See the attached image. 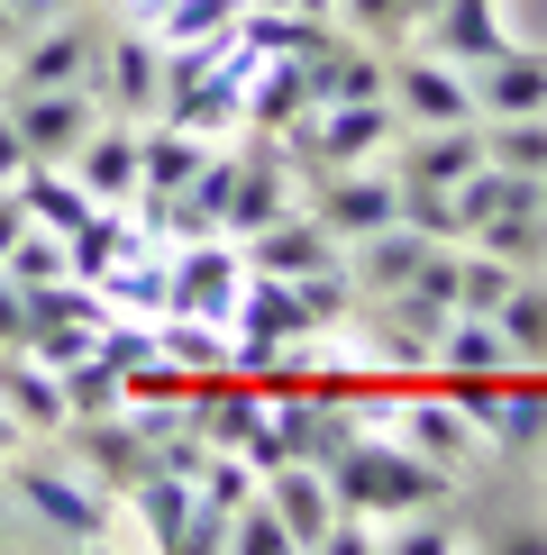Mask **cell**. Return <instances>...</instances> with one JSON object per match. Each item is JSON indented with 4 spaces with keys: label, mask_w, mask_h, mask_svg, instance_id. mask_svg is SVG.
<instances>
[{
    "label": "cell",
    "mask_w": 547,
    "mask_h": 555,
    "mask_svg": "<svg viewBox=\"0 0 547 555\" xmlns=\"http://www.w3.org/2000/svg\"><path fill=\"white\" fill-rule=\"evenodd\" d=\"M474 82V119H530V109H547V55L538 46H501V55L466 64Z\"/></svg>",
    "instance_id": "10"
},
{
    "label": "cell",
    "mask_w": 547,
    "mask_h": 555,
    "mask_svg": "<svg viewBox=\"0 0 547 555\" xmlns=\"http://www.w3.org/2000/svg\"><path fill=\"white\" fill-rule=\"evenodd\" d=\"M228 555H292V528L274 519V501H238V519H228Z\"/></svg>",
    "instance_id": "32"
},
{
    "label": "cell",
    "mask_w": 547,
    "mask_h": 555,
    "mask_svg": "<svg viewBox=\"0 0 547 555\" xmlns=\"http://www.w3.org/2000/svg\"><path fill=\"white\" fill-rule=\"evenodd\" d=\"M538 219H547V173H538Z\"/></svg>",
    "instance_id": "39"
},
{
    "label": "cell",
    "mask_w": 547,
    "mask_h": 555,
    "mask_svg": "<svg viewBox=\"0 0 547 555\" xmlns=\"http://www.w3.org/2000/svg\"><path fill=\"white\" fill-rule=\"evenodd\" d=\"M28 228H37V219H28V201H18V182H0V256H10Z\"/></svg>",
    "instance_id": "33"
},
{
    "label": "cell",
    "mask_w": 547,
    "mask_h": 555,
    "mask_svg": "<svg viewBox=\"0 0 547 555\" xmlns=\"http://www.w3.org/2000/svg\"><path fill=\"white\" fill-rule=\"evenodd\" d=\"M484 165L547 173V109H530V119H484Z\"/></svg>",
    "instance_id": "28"
},
{
    "label": "cell",
    "mask_w": 547,
    "mask_h": 555,
    "mask_svg": "<svg viewBox=\"0 0 547 555\" xmlns=\"http://www.w3.org/2000/svg\"><path fill=\"white\" fill-rule=\"evenodd\" d=\"M18 173H28V137H18L10 109H0V182H18Z\"/></svg>",
    "instance_id": "35"
},
{
    "label": "cell",
    "mask_w": 547,
    "mask_h": 555,
    "mask_svg": "<svg viewBox=\"0 0 547 555\" xmlns=\"http://www.w3.org/2000/svg\"><path fill=\"white\" fill-rule=\"evenodd\" d=\"M420 46L429 55H447V64H484V55H501V18H493V0H438V10L420 18Z\"/></svg>",
    "instance_id": "18"
},
{
    "label": "cell",
    "mask_w": 547,
    "mask_h": 555,
    "mask_svg": "<svg viewBox=\"0 0 547 555\" xmlns=\"http://www.w3.org/2000/svg\"><path fill=\"white\" fill-rule=\"evenodd\" d=\"M493 328L511 337L520 364H547V292H538V283H511V300L493 310Z\"/></svg>",
    "instance_id": "29"
},
{
    "label": "cell",
    "mask_w": 547,
    "mask_h": 555,
    "mask_svg": "<svg viewBox=\"0 0 547 555\" xmlns=\"http://www.w3.org/2000/svg\"><path fill=\"white\" fill-rule=\"evenodd\" d=\"M10 455H18V420H10V410H0V465H10Z\"/></svg>",
    "instance_id": "37"
},
{
    "label": "cell",
    "mask_w": 547,
    "mask_h": 555,
    "mask_svg": "<svg viewBox=\"0 0 547 555\" xmlns=\"http://www.w3.org/2000/svg\"><path fill=\"white\" fill-rule=\"evenodd\" d=\"M511 283H520V273L501 264V256H484V246H474V256H456V310H474V319H493L501 300H511Z\"/></svg>",
    "instance_id": "30"
},
{
    "label": "cell",
    "mask_w": 547,
    "mask_h": 555,
    "mask_svg": "<svg viewBox=\"0 0 547 555\" xmlns=\"http://www.w3.org/2000/svg\"><path fill=\"white\" fill-rule=\"evenodd\" d=\"M447 465H429V455H410L402 437H347V447L329 455V492H338V511H356V519H410V511H447Z\"/></svg>",
    "instance_id": "1"
},
{
    "label": "cell",
    "mask_w": 547,
    "mask_h": 555,
    "mask_svg": "<svg viewBox=\"0 0 547 555\" xmlns=\"http://www.w3.org/2000/svg\"><path fill=\"white\" fill-rule=\"evenodd\" d=\"M383 101L402 109V128H456V119H474V82H466V64H447V55H402L393 74H383Z\"/></svg>",
    "instance_id": "5"
},
{
    "label": "cell",
    "mask_w": 547,
    "mask_h": 555,
    "mask_svg": "<svg viewBox=\"0 0 547 555\" xmlns=\"http://www.w3.org/2000/svg\"><path fill=\"white\" fill-rule=\"evenodd\" d=\"M101 101L119 109V119H155V109H165V46H155L147 28H128L101 55Z\"/></svg>",
    "instance_id": "12"
},
{
    "label": "cell",
    "mask_w": 547,
    "mask_h": 555,
    "mask_svg": "<svg viewBox=\"0 0 547 555\" xmlns=\"http://www.w3.org/2000/svg\"><path fill=\"white\" fill-rule=\"evenodd\" d=\"M310 146L319 165H383V146H402V109L393 101H319L310 109Z\"/></svg>",
    "instance_id": "7"
},
{
    "label": "cell",
    "mask_w": 547,
    "mask_h": 555,
    "mask_svg": "<svg viewBox=\"0 0 547 555\" xmlns=\"http://www.w3.org/2000/svg\"><path fill=\"white\" fill-rule=\"evenodd\" d=\"M238 18H246V0H165V10H155V46H219V37H238Z\"/></svg>",
    "instance_id": "25"
},
{
    "label": "cell",
    "mask_w": 547,
    "mask_h": 555,
    "mask_svg": "<svg viewBox=\"0 0 547 555\" xmlns=\"http://www.w3.org/2000/svg\"><path fill=\"white\" fill-rule=\"evenodd\" d=\"M0 273H10V283L28 292V283H64V273H74V256H64V237H55V228H28V237H18L10 256H0Z\"/></svg>",
    "instance_id": "31"
},
{
    "label": "cell",
    "mask_w": 547,
    "mask_h": 555,
    "mask_svg": "<svg viewBox=\"0 0 547 555\" xmlns=\"http://www.w3.org/2000/svg\"><path fill=\"white\" fill-rule=\"evenodd\" d=\"M55 82H91L101 91V46L82 37V18L28 28V46H18V64H10V91H55Z\"/></svg>",
    "instance_id": "8"
},
{
    "label": "cell",
    "mask_w": 547,
    "mask_h": 555,
    "mask_svg": "<svg viewBox=\"0 0 547 555\" xmlns=\"http://www.w3.org/2000/svg\"><path fill=\"white\" fill-rule=\"evenodd\" d=\"M429 364H447V374H511V337L493 328V319H474V310H456L447 328H438V346H429Z\"/></svg>",
    "instance_id": "22"
},
{
    "label": "cell",
    "mask_w": 547,
    "mask_h": 555,
    "mask_svg": "<svg viewBox=\"0 0 547 555\" xmlns=\"http://www.w3.org/2000/svg\"><path fill=\"white\" fill-rule=\"evenodd\" d=\"M91 292H101L110 319H165V310H174V264L155 256V246H137V256H119Z\"/></svg>",
    "instance_id": "19"
},
{
    "label": "cell",
    "mask_w": 547,
    "mask_h": 555,
    "mask_svg": "<svg viewBox=\"0 0 547 555\" xmlns=\"http://www.w3.org/2000/svg\"><path fill=\"white\" fill-rule=\"evenodd\" d=\"M55 383H64V420H110V410H128V383H119V364L91 346V356L74 364H55Z\"/></svg>",
    "instance_id": "27"
},
{
    "label": "cell",
    "mask_w": 547,
    "mask_h": 555,
    "mask_svg": "<svg viewBox=\"0 0 547 555\" xmlns=\"http://www.w3.org/2000/svg\"><path fill=\"white\" fill-rule=\"evenodd\" d=\"M165 264H174V310H182V319H211V328L238 319V292H246L238 237H192V246H174Z\"/></svg>",
    "instance_id": "4"
},
{
    "label": "cell",
    "mask_w": 547,
    "mask_h": 555,
    "mask_svg": "<svg viewBox=\"0 0 547 555\" xmlns=\"http://www.w3.org/2000/svg\"><path fill=\"white\" fill-rule=\"evenodd\" d=\"M474 165H484V119H456V128H402V182H438V192H456Z\"/></svg>",
    "instance_id": "14"
},
{
    "label": "cell",
    "mask_w": 547,
    "mask_h": 555,
    "mask_svg": "<svg viewBox=\"0 0 547 555\" xmlns=\"http://www.w3.org/2000/svg\"><path fill=\"white\" fill-rule=\"evenodd\" d=\"M310 219L329 228L338 246H356L365 228L402 219V173H383V165H338V173L310 192Z\"/></svg>",
    "instance_id": "6"
},
{
    "label": "cell",
    "mask_w": 547,
    "mask_h": 555,
    "mask_svg": "<svg viewBox=\"0 0 547 555\" xmlns=\"http://www.w3.org/2000/svg\"><path fill=\"white\" fill-rule=\"evenodd\" d=\"M393 437H402L410 455H429V465H447V474L474 455V420H466L456 401H438V391H410V401H393Z\"/></svg>",
    "instance_id": "13"
},
{
    "label": "cell",
    "mask_w": 547,
    "mask_h": 555,
    "mask_svg": "<svg viewBox=\"0 0 547 555\" xmlns=\"http://www.w3.org/2000/svg\"><path fill=\"white\" fill-rule=\"evenodd\" d=\"M46 18H74V0H10V28H18V37L46 28Z\"/></svg>",
    "instance_id": "34"
},
{
    "label": "cell",
    "mask_w": 547,
    "mask_h": 555,
    "mask_svg": "<svg viewBox=\"0 0 547 555\" xmlns=\"http://www.w3.org/2000/svg\"><path fill=\"white\" fill-rule=\"evenodd\" d=\"M18 201H28V219L55 228V237H74V228L101 210V201L74 182V165H28V173H18Z\"/></svg>",
    "instance_id": "23"
},
{
    "label": "cell",
    "mask_w": 547,
    "mask_h": 555,
    "mask_svg": "<svg viewBox=\"0 0 547 555\" xmlns=\"http://www.w3.org/2000/svg\"><path fill=\"white\" fill-rule=\"evenodd\" d=\"M155 346H165V364H174V374H192V383L228 374V328H211V319L165 310V319H155Z\"/></svg>",
    "instance_id": "26"
},
{
    "label": "cell",
    "mask_w": 547,
    "mask_h": 555,
    "mask_svg": "<svg viewBox=\"0 0 547 555\" xmlns=\"http://www.w3.org/2000/svg\"><path fill=\"white\" fill-rule=\"evenodd\" d=\"M238 256H246V273H274V283H302V273H319V264H338L347 246L329 237L310 210H283V219H265L256 237H238Z\"/></svg>",
    "instance_id": "9"
},
{
    "label": "cell",
    "mask_w": 547,
    "mask_h": 555,
    "mask_svg": "<svg viewBox=\"0 0 547 555\" xmlns=\"http://www.w3.org/2000/svg\"><path fill=\"white\" fill-rule=\"evenodd\" d=\"M256 492L274 501V519L292 528V555H319V538H329L338 519V492H329V465H265Z\"/></svg>",
    "instance_id": "11"
},
{
    "label": "cell",
    "mask_w": 547,
    "mask_h": 555,
    "mask_svg": "<svg viewBox=\"0 0 547 555\" xmlns=\"http://www.w3.org/2000/svg\"><path fill=\"white\" fill-rule=\"evenodd\" d=\"M10 37H18V28H10V0H0V46H10Z\"/></svg>",
    "instance_id": "38"
},
{
    "label": "cell",
    "mask_w": 547,
    "mask_h": 555,
    "mask_svg": "<svg viewBox=\"0 0 547 555\" xmlns=\"http://www.w3.org/2000/svg\"><path fill=\"white\" fill-rule=\"evenodd\" d=\"M0 546H10V511H0Z\"/></svg>",
    "instance_id": "40"
},
{
    "label": "cell",
    "mask_w": 547,
    "mask_h": 555,
    "mask_svg": "<svg viewBox=\"0 0 547 555\" xmlns=\"http://www.w3.org/2000/svg\"><path fill=\"white\" fill-rule=\"evenodd\" d=\"M429 256V237H420V228H402V219H383V228H365V237L347 246V273H356V292H402L410 283V264H420Z\"/></svg>",
    "instance_id": "20"
},
{
    "label": "cell",
    "mask_w": 547,
    "mask_h": 555,
    "mask_svg": "<svg viewBox=\"0 0 547 555\" xmlns=\"http://www.w3.org/2000/svg\"><path fill=\"white\" fill-rule=\"evenodd\" d=\"M201 165H211V137H192V128H174V119H137V192L174 201Z\"/></svg>",
    "instance_id": "15"
},
{
    "label": "cell",
    "mask_w": 547,
    "mask_h": 555,
    "mask_svg": "<svg viewBox=\"0 0 547 555\" xmlns=\"http://www.w3.org/2000/svg\"><path fill=\"white\" fill-rule=\"evenodd\" d=\"M10 501L46 528V538H64V546H101L110 528H119V519H110V511H119V492H101V482L74 474V465H37V455H28V465H10Z\"/></svg>",
    "instance_id": "2"
},
{
    "label": "cell",
    "mask_w": 547,
    "mask_h": 555,
    "mask_svg": "<svg viewBox=\"0 0 547 555\" xmlns=\"http://www.w3.org/2000/svg\"><path fill=\"white\" fill-rule=\"evenodd\" d=\"M383 74H393V64H383L374 55V46H319V55H310V91H319V101H383Z\"/></svg>",
    "instance_id": "24"
},
{
    "label": "cell",
    "mask_w": 547,
    "mask_h": 555,
    "mask_svg": "<svg viewBox=\"0 0 547 555\" xmlns=\"http://www.w3.org/2000/svg\"><path fill=\"white\" fill-rule=\"evenodd\" d=\"M74 182L91 201H137V119H110V128H91L82 146H74Z\"/></svg>",
    "instance_id": "17"
},
{
    "label": "cell",
    "mask_w": 547,
    "mask_h": 555,
    "mask_svg": "<svg viewBox=\"0 0 547 555\" xmlns=\"http://www.w3.org/2000/svg\"><path fill=\"white\" fill-rule=\"evenodd\" d=\"M128 511H137V528H147V546H165V555H182V519H192V482L182 474H165V465H147L128 482Z\"/></svg>",
    "instance_id": "21"
},
{
    "label": "cell",
    "mask_w": 547,
    "mask_h": 555,
    "mask_svg": "<svg viewBox=\"0 0 547 555\" xmlns=\"http://www.w3.org/2000/svg\"><path fill=\"white\" fill-rule=\"evenodd\" d=\"M10 128L28 137V165H74V146L101 128V91L91 82H55V91H10Z\"/></svg>",
    "instance_id": "3"
},
{
    "label": "cell",
    "mask_w": 547,
    "mask_h": 555,
    "mask_svg": "<svg viewBox=\"0 0 547 555\" xmlns=\"http://www.w3.org/2000/svg\"><path fill=\"white\" fill-rule=\"evenodd\" d=\"M18 337H28V310H18V283L0 273V346H18Z\"/></svg>",
    "instance_id": "36"
},
{
    "label": "cell",
    "mask_w": 547,
    "mask_h": 555,
    "mask_svg": "<svg viewBox=\"0 0 547 555\" xmlns=\"http://www.w3.org/2000/svg\"><path fill=\"white\" fill-rule=\"evenodd\" d=\"M0 410L18 420V437H55L64 428V383L46 374L28 346H0Z\"/></svg>",
    "instance_id": "16"
}]
</instances>
